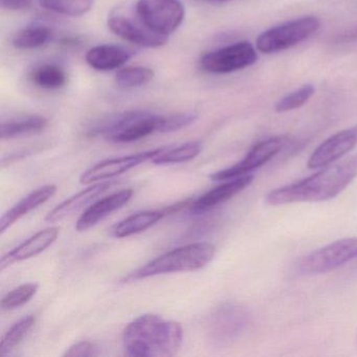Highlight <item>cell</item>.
<instances>
[{
  "instance_id": "obj_1",
  "label": "cell",
  "mask_w": 357,
  "mask_h": 357,
  "mask_svg": "<svg viewBox=\"0 0 357 357\" xmlns=\"http://www.w3.org/2000/svg\"><path fill=\"white\" fill-rule=\"evenodd\" d=\"M357 177V155L321 168L296 183L273 190L265 196L269 206L321 202L335 198Z\"/></svg>"
},
{
  "instance_id": "obj_2",
  "label": "cell",
  "mask_w": 357,
  "mask_h": 357,
  "mask_svg": "<svg viewBox=\"0 0 357 357\" xmlns=\"http://www.w3.org/2000/svg\"><path fill=\"white\" fill-rule=\"evenodd\" d=\"M123 342L131 356H174L183 344V328L158 315L144 314L127 326Z\"/></svg>"
},
{
  "instance_id": "obj_3",
  "label": "cell",
  "mask_w": 357,
  "mask_h": 357,
  "mask_svg": "<svg viewBox=\"0 0 357 357\" xmlns=\"http://www.w3.org/2000/svg\"><path fill=\"white\" fill-rule=\"evenodd\" d=\"M216 248L208 242H198L175 248L156 257L129 275L127 280L146 279L166 273L198 271L214 259Z\"/></svg>"
},
{
  "instance_id": "obj_4",
  "label": "cell",
  "mask_w": 357,
  "mask_h": 357,
  "mask_svg": "<svg viewBox=\"0 0 357 357\" xmlns=\"http://www.w3.org/2000/svg\"><path fill=\"white\" fill-rule=\"evenodd\" d=\"M164 116L143 110H131L98 123L89 135H103L114 143H132L162 131Z\"/></svg>"
},
{
  "instance_id": "obj_5",
  "label": "cell",
  "mask_w": 357,
  "mask_h": 357,
  "mask_svg": "<svg viewBox=\"0 0 357 357\" xmlns=\"http://www.w3.org/2000/svg\"><path fill=\"white\" fill-rule=\"evenodd\" d=\"M357 258V237L344 238L313 250L298 261L301 275H324Z\"/></svg>"
},
{
  "instance_id": "obj_6",
  "label": "cell",
  "mask_w": 357,
  "mask_h": 357,
  "mask_svg": "<svg viewBox=\"0 0 357 357\" xmlns=\"http://www.w3.org/2000/svg\"><path fill=\"white\" fill-rule=\"evenodd\" d=\"M321 28V22L314 16L291 20L269 29L257 39L256 47L264 54L285 51L314 35Z\"/></svg>"
},
{
  "instance_id": "obj_7",
  "label": "cell",
  "mask_w": 357,
  "mask_h": 357,
  "mask_svg": "<svg viewBox=\"0 0 357 357\" xmlns=\"http://www.w3.org/2000/svg\"><path fill=\"white\" fill-rule=\"evenodd\" d=\"M135 12L148 29L164 37L181 26L185 14L179 0H137Z\"/></svg>"
},
{
  "instance_id": "obj_8",
  "label": "cell",
  "mask_w": 357,
  "mask_h": 357,
  "mask_svg": "<svg viewBox=\"0 0 357 357\" xmlns=\"http://www.w3.org/2000/svg\"><path fill=\"white\" fill-rule=\"evenodd\" d=\"M252 323V313L243 305L229 304L219 307L210 319L208 334L217 344H229L238 340Z\"/></svg>"
},
{
  "instance_id": "obj_9",
  "label": "cell",
  "mask_w": 357,
  "mask_h": 357,
  "mask_svg": "<svg viewBox=\"0 0 357 357\" xmlns=\"http://www.w3.org/2000/svg\"><path fill=\"white\" fill-rule=\"evenodd\" d=\"M257 59L258 54L254 45L241 41L206 54L200 60V66L211 74H229L252 66Z\"/></svg>"
},
{
  "instance_id": "obj_10",
  "label": "cell",
  "mask_w": 357,
  "mask_h": 357,
  "mask_svg": "<svg viewBox=\"0 0 357 357\" xmlns=\"http://www.w3.org/2000/svg\"><path fill=\"white\" fill-rule=\"evenodd\" d=\"M107 24L116 36L137 47L158 49L168 43V37L160 36L148 29L139 20L135 10L133 14L122 10L112 11L108 16Z\"/></svg>"
},
{
  "instance_id": "obj_11",
  "label": "cell",
  "mask_w": 357,
  "mask_h": 357,
  "mask_svg": "<svg viewBox=\"0 0 357 357\" xmlns=\"http://www.w3.org/2000/svg\"><path fill=\"white\" fill-rule=\"evenodd\" d=\"M283 146V139L280 137L264 139L254 146L241 162H237L229 168L213 173L210 176L211 179L214 181H225L248 175V173L257 170L267 164L269 160H273L281 151Z\"/></svg>"
},
{
  "instance_id": "obj_12",
  "label": "cell",
  "mask_w": 357,
  "mask_h": 357,
  "mask_svg": "<svg viewBox=\"0 0 357 357\" xmlns=\"http://www.w3.org/2000/svg\"><path fill=\"white\" fill-rule=\"evenodd\" d=\"M357 146V125L352 128L338 131L324 141L309 158V169H321L338 162Z\"/></svg>"
},
{
  "instance_id": "obj_13",
  "label": "cell",
  "mask_w": 357,
  "mask_h": 357,
  "mask_svg": "<svg viewBox=\"0 0 357 357\" xmlns=\"http://www.w3.org/2000/svg\"><path fill=\"white\" fill-rule=\"evenodd\" d=\"M165 148L166 147L148 150V151L139 152V153L132 154V155L103 160L83 172L80 177V183H91L118 176L122 173L127 172V171L144 164L147 160H153L156 155L164 151Z\"/></svg>"
},
{
  "instance_id": "obj_14",
  "label": "cell",
  "mask_w": 357,
  "mask_h": 357,
  "mask_svg": "<svg viewBox=\"0 0 357 357\" xmlns=\"http://www.w3.org/2000/svg\"><path fill=\"white\" fill-rule=\"evenodd\" d=\"M58 236H59V229L55 227H47L38 231L20 245L16 246L11 252L3 255L0 260V269L3 271L14 263L28 260L41 254L57 240Z\"/></svg>"
},
{
  "instance_id": "obj_15",
  "label": "cell",
  "mask_w": 357,
  "mask_h": 357,
  "mask_svg": "<svg viewBox=\"0 0 357 357\" xmlns=\"http://www.w3.org/2000/svg\"><path fill=\"white\" fill-rule=\"evenodd\" d=\"M116 183H118L116 181H102L82 190L52 210L45 217V221L49 223L58 222L72 216L75 213L83 210L85 206L95 202L100 195L105 193L107 190L112 189Z\"/></svg>"
},
{
  "instance_id": "obj_16",
  "label": "cell",
  "mask_w": 357,
  "mask_h": 357,
  "mask_svg": "<svg viewBox=\"0 0 357 357\" xmlns=\"http://www.w3.org/2000/svg\"><path fill=\"white\" fill-rule=\"evenodd\" d=\"M132 195L133 190L126 189L98 200L81 215L77 222L76 229L79 231H84L95 227L106 217L123 208L131 199Z\"/></svg>"
},
{
  "instance_id": "obj_17",
  "label": "cell",
  "mask_w": 357,
  "mask_h": 357,
  "mask_svg": "<svg viewBox=\"0 0 357 357\" xmlns=\"http://www.w3.org/2000/svg\"><path fill=\"white\" fill-rule=\"evenodd\" d=\"M254 181V175H243L237 178L225 181L222 185L206 192L202 197L198 198L191 206L192 213L202 214L216 208L219 204L227 202L240 192L243 191Z\"/></svg>"
},
{
  "instance_id": "obj_18",
  "label": "cell",
  "mask_w": 357,
  "mask_h": 357,
  "mask_svg": "<svg viewBox=\"0 0 357 357\" xmlns=\"http://www.w3.org/2000/svg\"><path fill=\"white\" fill-rule=\"evenodd\" d=\"M133 55V51L120 45H100L87 52L86 62L93 70L108 72L120 68Z\"/></svg>"
},
{
  "instance_id": "obj_19",
  "label": "cell",
  "mask_w": 357,
  "mask_h": 357,
  "mask_svg": "<svg viewBox=\"0 0 357 357\" xmlns=\"http://www.w3.org/2000/svg\"><path fill=\"white\" fill-rule=\"evenodd\" d=\"M57 192L55 185H43L39 189L35 190L32 193L22 198L13 208L5 213L0 220V233L3 234L9 227H11L16 221L22 217L26 216L41 204L47 202L50 198L53 197Z\"/></svg>"
},
{
  "instance_id": "obj_20",
  "label": "cell",
  "mask_w": 357,
  "mask_h": 357,
  "mask_svg": "<svg viewBox=\"0 0 357 357\" xmlns=\"http://www.w3.org/2000/svg\"><path fill=\"white\" fill-rule=\"evenodd\" d=\"M166 216L165 211H144L127 217L114 225L110 234L116 238H125L150 229Z\"/></svg>"
},
{
  "instance_id": "obj_21",
  "label": "cell",
  "mask_w": 357,
  "mask_h": 357,
  "mask_svg": "<svg viewBox=\"0 0 357 357\" xmlns=\"http://www.w3.org/2000/svg\"><path fill=\"white\" fill-rule=\"evenodd\" d=\"M49 121L43 116H26L1 123L0 139H13L36 135L47 128Z\"/></svg>"
},
{
  "instance_id": "obj_22",
  "label": "cell",
  "mask_w": 357,
  "mask_h": 357,
  "mask_svg": "<svg viewBox=\"0 0 357 357\" xmlns=\"http://www.w3.org/2000/svg\"><path fill=\"white\" fill-rule=\"evenodd\" d=\"M30 78L35 86L47 91L61 89L68 82L66 70L56 64L38 66L31 73Z\"/></svg>"
},
{
  "instance_id": "obj_23",
  "label": "cell",
  "mask_w": 357,
  "mask_h": 357,
  "mask_svg": "<svg viewBox=\"0 0 357 357\" xmlns=\"http://www.w3.org/2000/svg\"><path fill=\"white\" fill-rule=\"evenodd\" d=\"M52 37V31L47 26L41 24L26 26L14 35L12 45L20 51H30L39 49L49 43Z\"/></svg>"
},
{
  "instance_id": "obj_24",
  "label": "cell",
  "mask_w": 357,
  "mask_h": 357,
  "mask_svg": "<svg viewBox=\"0 0 357 357\" xmlns=\"http://www.w3.org/2000/svg\"><path fill=\"white\" fill-rule=\"evenodd\" d=\"M43 9L68 17H81L93 9L95 0H38Z\"/></svg>"
},
{
  "instance_id": "obj_25",
  "label": "cell",
  "mask_w": 357,
  "mask_h": 357,
  "mask_svg": "<svg viewBox=\"0 0 357 357\" xmlns=\"http://www.w3.org/2000/svg\"><path fill=\"white\" fill-rule=\"evenodd\" d=\"M200 142H189L177 147L165 148L162 153L156 155L152 162L156 165L181 164L195 158L202 151Z\"/></svg>"
},
{
  "instance_id": "obj_26",
  "label": "cell",
  "mask_w": 357,
  "mask_h": 357,
  "mask_svg": "<svg viewBox=\"0 0 357 357\" xmlns=\"http://www.w3.org/2000/svg\"><path fill=\"white\" fill-rule=\"evenodd\" d=\"M35 323L36 317L34 315H28L14 324L0 342V356H5L17 348L31 329L34 327Z\"/></svg>"
},
{
  "instance_id": "obj_27",
  "label": "cell",
  "mask_w": 357,
  "mask_h": 357,
  "mask_svg": "<svg viewBox=\"0 0 357 357\" xmlns=\"http://www.w3.org/2000/svg\"><path fill=\"white\" fill-rule=\"evenodd\" d=\"M154 76L153 70L145 66L125 68L116 73V83L121 89H137L151 82Z\"/></svg>"
},
{
  "instance_id": "obj_28",
  "label": "cell",
  "mask_w": 357,
  "mask_h": 357,
  "mask_svg": "<svg viewBox=\"0 0 357 357\" xmlns=\"http://www.w3.org/2000/svg\"><path fill=\"white\" fill-rule=\"evenodd\" d=\"M315 89L311 84L303 85L300 89L288 93L275 104V112H288L304 106L314 95Z\"/></svg>"
},
{
  "instance_id": "obj_29",
  "label": "cell",
  "mask_w": 357,
  "mask_h": 357,
  "mask_svg": "<svg viewBox=\"0 0 357 357\" xmlns=\"http://www.w3.org/2000/svg\"><path fill=\"white\" fill-rule=\"evenodd\" d=\"M39 285L37 283H28L20 285V287L6 294L1 300L3 310H13L28 303L38 291Z\"/></svg>"
},
{
  "instance_id": "obj_30",
  "label": "cell",
  "mask_w": 357,
  "mask_h": 357,
  "mask_svg": "<svg viewBox=\"0 0 357 357\" xmlns=\"http://www.w3.org/2000/svg\"><path fill=\"white\" fill-rule=\"evenodd\" d=\"M198 116L195 112H181V114L164 116L162 131L160 133L174 132L189 126L197 120Z\"/></svg>"
},
{
  "instance_id": "obj_31",
  "label": "cell",
  "mask_w": 357,
  "mask_h": 357,
  "mask_svg": "<svg viewBox=\"0 0 357 357\" xmlns=\"http://www.w3.org/2000/svg\"><path fill=\"white\" fill-rule=\"evenodd\" d=\"M98 354V348L89 342H80L77 344H73L72 347L68 349L64 353L63 356L68 357H84V356H95Z\"/></svg>"
},
{
  "instance_id": "obj_32",
  "label": "cell",
  "mask_w": 357,
  "mask_h": 357,
  "mask_svg": "<svg viewBox=\"0 0 357 357\" xmlns=\"http://www.w3.org/2000/svg\"><path fill=\"white\" fill-rule=\"evenodd\" d=\"M33 0H0L1 8L9 11H22L32 5Z\"/></svg>"
},
{
  "instance_id": "obj_33",
  "label": "cell",
  "mask_w": 357,
  "mask_h": 357,
  "mask_svg": "<svg viewBox=\"0 0 357 357\" xmlns=\"http://www.w3.org/2000/svg\"><path fill=\"white\" fill-rule=\"evenodd\" d=\"M357 39V29L356 30L352 31V32L349 33L347 36L342 37V40L348 41V40H355Z\"/></svg>"
},
{
  "instance_id": "obj_34",
  "label": "cell",
  "mask_w": 357,
  "mask_h": 357,
  "mask_svg": "<svg viewBox=\"0 0 357 357\" xmlns=\"http://www.w3.org/2000/svg\"><path fill=\"white\" fill-rule=\"evenodd\" d=\"M211 1H216V3H227V1H231V0H211Z\"/></svg>"
},
{
  "instance_id": "obj_35",
  "label": "cell",
  "mask_w": 357,
  "mask_h": 357,
  "mask_svg": "<svg viewBox=\"0 0 357 357\" xmlns=\"http://www.w3.org/2000/svg\"><path fill=\"white\" fill-rule=\"evenodd\" d=\"M356 342H357V338H356Z\"/></svg>"
}]
</instances>
